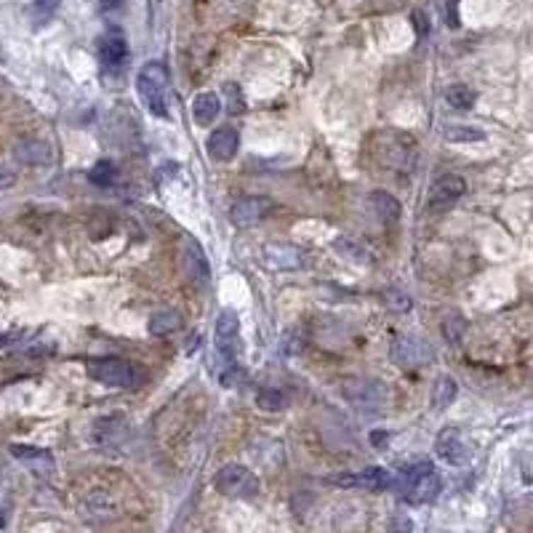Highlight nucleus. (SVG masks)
Returning a JSON list of instances; mask_svg holds the SVG:
<instances>
[{
  "instance_id": "2eb2a0df",
  "label": "nucleus",
  "mask_w": 533,
  "mask_h": 533,
  "mask_svg": "<svg viewBox=\"0 0 533 533\" xmlns=\"http://www.w3.org/2000/svg\"><path fill=\"white\" fill-rule=\"evenodd\" d=\"M219 112H222V99L216 94H211V91L198 94L192 99V118H195L198 125H211L219 118Z\"/></svg>"
},
{
  "instance_id": "2f4dec72",
  "label": "nucleus",
  "mask_w": 533,
  "mask_h": 533,
  "mask_svg": "<svg viewBox=\"0 0 533 533\" xmlns=\"http://www.w3.org/2000/svg\"><path fill=\"white\" fill-rule=\"evenodd\" d=\"M27 333L24 331H6V333H0V349H6V347H11L16 344V342H22Z\"/></svg>"
},
{
  "instance_id": "0eeeda50",
  "label": "nucleus",
  "mask_w": 533,
  "mask_h": 533,
  "mask_svg": "<svg viewBox=\"0 0 533 533\" xmlns=\"http://www.w3.org/2000/svg\"><path fill=\"white\" fill-rule=\"evenodd\" d=\"M466 192V184L461 176L456 174H445L430 187V200H427V211H445L451 208L456 200H461Z\"/></svg>"
},
{
  "instance_id": "a878e982",
  "label": "nucleus",
  "mask_w": 533,
  "mask_h": 533,
  "mask_svg": "<svg viewBox=\"0 0 533 533\" xmlns=\"http://www.w3.org/2000/svg\"><path fill=\"white\" fill-rule=\"evenodd\" d=\"M445 139L448 142H464V145H469V142H483L486 133L480 131V128H475V125H451L448 133H445Z\"/></svg>"
},
{
  "instance_id": "9b49d317",
  "label": "nucleus",
  "mask_w": 533,
  "mask_h": 533,
  "mask_svg": "<svg viewBox=\"0 0 533 533\" xmlns=\"http://www.w3.org/2000/svg\"><path fill=\"white\" fill-rule=\"evenodd\" d=\"M11 456L16 459V461L27 464L33 472H38V475H51V472L56 469V461H54V456H51V451L38 448V445L16 443V445H11Z\"/></svg>"
},
{
  "instance_id": "ddd939ff",
  "label": "nucleus",
  "mask_w": 533,
  "mask_h": 533,
  "mask_svg": "<svg viewBox=\"0 0 533 533\" xmlns=\"http://www.w3.org/2000/svg\"><path fill=\"white\" fill-rule=\"evenodd\" d=\"M344 392L352 403H357V405H368V408H374V405H378V403L384 400V389H381V384L368 381V378H349V381L344 384Z\"/></svg>"
},
{
  "instance_id": "393cba45",
  "label": "nucleus",
  "mask_w": 533,
  "mask_h": 533,
  "mask_svg": "<svg viewBox=\"0 0 533 533\" xmlns=\"http://www.w3.org/2000/svg\"><path fill=\"white\" fill-rule=\"evenodd\" d=\"M256 405L262 408V411H283L286 408V395L280 392V389H262L259 395H256Z\"/></svg>"
},
{
  "instance_id": "423d86ee",
  "label": "nucleus",
  "mask_w": 533,
  "mask_h": 533,
  "mask_svg": "<svg viewBox=\"0 0 533 533\" xmlns=\"http://www.w3.org/2000/svg\"><path fill=\"white\" fill-rule=\"evenodd\" d=\"M430 357H432V352H430V347L424 344L422 339H416L411 333L395 336V342H392V360H395L400 368L416 371V368H422Z\"/></svg>"
},
{
  "instance_id": "6e6552de",
  "label": "nucleus",
  "mask_w": 533,
  "mask_h": 533,
  "mask_svg": "<svg viewBox=\"0 0 533 533\" xmlns=\"http://www.w3.org/2000/svg\"><path fill=\"white\" fill-rule=\"evenodd\" d=\"M262 259H264V264L272 266V269L293 272V269H301V266L307 264V251H301L299 245H291V243H269V245H264Z\"/></svg>"
},
{
  "instance_id": "9d476101",
  "label": "nucleus",
  "mask_w": 533,
  "mask_h": 533,
  "mask_svg": "<svg viewBox=\"0 0 533 533\" xmlns=\"http://www.w3.org/2000/svg\"><path fill=\"white\" fill-rule=\"evenodd\" d=\"M206 147H208V155H211L213 160L227 163V160H232V157L237 155V150H240V136H237V131H235L232 125H224V128H216V131L208 136Z\"/></svg>"
},
{
  "instance_id": "c9c22d12",
  "label": "nucleus",
  "mask_w": 533,
  "mask_h": 533,
  "mask_svg": "<svg viewBox=\"0 0 533 533\" xmlns=\"http://www.w3.org/2000/svg\"><path fill=\"white\" fill-rule=\"evenodd\" d=\"M389 434H374V443H387Z\"/></svg>"
},
{
  "instance_id": "f03ea898",
  "label": "nucleus",
  "mask_w": 533,
  "mask_h": 533,
  "mask_svg": "<svg viewBox=\"0 0 533 533\" xmlns=\"http://www.w3.org/2000/svg\"><path fill=\"white\" fill-rule=\"evenodd\" d=\"M136 91L145 101V107L155 118L166 120L168 118V67L163 62H147L139 69L136 78Z\"/></svg>"
},
{
  "instance_id": "a211bd4d",
  "label": "nucleus",
  "mask_w": 533,
  "mask_h": 533,
  "mask_svg": "<svg viewBox=\"0 0 533 533\" xmlns=\"http://www.w3.org/2000/svg\"><path fill=\"white\" fill-rule=\"evenodd\" d=\"M371 208H374V213H376L384 224L400 222V213H403V208H400V203L395 200V195H389V192H384V189H376V192L371 195Z\"/></svg>"
},
{
  "instance_id": "412c9836",
  "label": "nucleus",
  "mask_w": 533,
  "mask_h": 533,
  "mask_svg": "<svg viewBox=\"0 0 533 533\" xmlns=\"http://www.w3.org/2000/svg\"><path fill=\"white\" fill-rule=\"evenodd\" d=\"M150 333L152 336H166V333H174L176 328H181V315L174 310H163V312H155L152 318H150Z\"/></svg>"
},
{
  "instance_id": "4468645a",
  "label": "nucleus",
  "mask_w": 533,
  "mask_h": 533,
  "mask_svg": "<svg viewBox=\"0 0 533 533\" xmlns=\"http://www.w3.org/2000/svg\"><path fill=\"white\" fill-rule=\"evenodd\" d=\"M13 157L24 166H45L51 160V147L38 139H19L13 145Z\"/></svg>"
},
{
  "instance_id": "cd10ccee",
  "label": "nucleus",
  "mask_w": 533,
  "mask_h": 533,
  "mask_svg": "<svg viewBox=\"0 0 533 533\" xmlns=\"http://www.w3.org/2000/svg\"><path fill=\"white\" fill-rule=\"evenodd\" d=\"M91 184H96V187H110L112 181H115V166H112L110 160H99L96 166L91 168Z\"/></svg>"
},
{
  "instance_id": "1a4fd4ad",
  "label": "nucleus",
  "mask_w": 533,
  "mask_h": 533,
  "mask_svg": "<svg viewBox=\"0 0 533 533\" xmlns=\"http://www.w3.org/2000/svg\"><path fill=\"white\" fill-rule=\"evenodd\" d=\"M434 451H437V456L443 459L445 464L451 466H461L469 461V448H466L464 437H461V432L456 427H445L443 432L437 434Z\"/></svg>"
},
{
  "instance_id": "c85d7f7f",
  "label": "nucleus",
  "mask_w": 533,
  "mask_h": 533,
  "mask_svg": "<svg viewBox=\"0 0 533 533\" xmlns=\"http://www.w3.org/2000/svg\"><path fill=\"white\" fill-rule=\"evenodd\" d=\"M384 304H387L389 310H395V312H408L413 307L411 296H408V293H403V291H398V288L384 291Z\"/></svg>"
},
{
  "instance_id": "f257e3e1",
  "label": "nucleus",
  "mask_w": 533,
  "mask_h": 533,
  "mask_svg": "<svg viewBox=\"0 0 533 533\" xmlns=\"http://www.w3.org/2000/svg\"><path fill=\"white\" fill-rule=\"evenodd\" d=\"M392 488L398 490V496L408 504H427L434 501L443 488V480L437 475L432 461L419 459L413 464L403 466L398 475L392 478Z\"/></svg>"
},
{
  "instance_id": "f3484780",
  "label": "nucleus",
  "mask_w": 533,
  "mask_h": 533,
  "mask_svg": "<svg viewBox=\"0 0 533 533\" xmlns=\"http://www.w3.org/2000/svg\"><path fill=\"white\" fill-rule=\"evenodd\" d=\"M184 266H187V275L192 278V283L208 286L211 269H208V262H206V256H203L198 243H187V251H184Z\"/></svg>"
},
{
  "instance_id": "b1692460",
  "label": "nucleus",
  "mask_w": 533,
  "mask_h": 533,
  "mask_svg": "<svg viewBox=\"0 0 533 533\" xmlns=\"http://www.w3.org/2000/svg\"><path fill=\"white\" fill-rule=\"evenodd\" d=\"M333 251L339 256H344V259H349L352 264H368V262H371V254H368L366 248H360L357 243H352L349 237H339V240L333 243Z\"/></svg>"
},
{
  "instance_id": "20e7f679",
  "label": "nucleus",
  "mask_w": 533,
  "mask_h": 533,
  "mask_svg": "<svg viewBox=\"0 0 533 533\" xmlns=\"http://www.w3.org/2000/svg\"><path fill=\"white\" fill-rule=\"evenodd\" d=\"M216 488L232 499H256L259 496V480L243 464H227L216 472Z\"/></svg>"
},
{
  "instance_id": "dca6fc26",
  "label": "nucleus",
  "mask_w": 533,
  "mask_h": 533,
  "mask_svg": "<svg viewBox=\"0 0 533 533\" xmlns=\"http://www.w3.org/2000/svg\"><path fill=\"white\" fill-rule=\"evenodd\" d=\"M128 56V45L123 40L120 33H110L99 40V59L104 67H118L125 62Z\"/></svg>"
},
{
  "instance_id": "bb28decb",
  "label": "nucleus",
  "mask_w": 533,
  "mask_h": 533,
  "mask_svg": "<svg viewBox=\"0 0 533 533\" xmlns=\"http://www.w3.org/2000/svg\"><path fill=\"white\" fill-rule=\"evenodd\" d=\"M466 331V320L461 318V315H445V320H443V336H445V342H451V344H456L461 336H464Z\"/></svg>"
},
{
  "instance_id": "f704fd0d",
  "label": "nucleus",
  "mask_w": 533,
  "mask_h": 533,
  "mask_svg": "<svg viewBox=\"0 0 533 533\" xmlns=\"http://www.w3.org/2000/svg\"><path fill=\"white\" fill-rule=\"evenodd\" d=\"M120 3H123V0H101V11H104V13L115 11V9H120Z\"/></svg>"
},
{
  "instance_id": "7c9ffc66",
  "label": "nucleus",
  "mask_w": 533,
  "mask_h": 533,
  "mask_svg": "<svg viewBox=\"0 0 533 533\" xmlns=\"http://www.w3.org/2000/svg\"><path fill=\"white\" fill-rule=\"evenodd\" d=\"M245 381V371L240 366H235V363H227V371L222 374V384L224 387H237V384H243Z\"/></svg>"
},
{
  "instance_id": "7ed1b4c3",
  "label": "nucleus",
  "mask_w": 533,
  "mask_h": 533,
  "mask_svg": "<svg viewBox=\"0 0 533 533\" xmlns=\"http://www.w3.org/2000/svg\"><path fill=\"white\" fill-rule=\"evenodd\" d=\"M89 376L96 378L104 387H118V389H133L142 384V374L139 368L125 363L120 357H99L89 363Z\"/></svg>"
},
{
  "instance_id": "f8f14e48",
  "label": "nucleus",
  "mask_w": 533,
  "mask_h": 533,
  "mask_svg": "<svg viewBox=\"0 0 533 533\" xmlns=\"http://www.w3.org/2000/svg\"><path fill=\"white\" fill-rule=\"evenodd\" d=\"M237 331H240V320L232 310H224L216 320V347L224 355L227 363H232L235 357V342H237Z\"/></svg>"
},
{
  "instance_id": "6ab92c4d",
  "label": "nucleus",
  "mask_w": 533,
  "mask_h": 533,
  "mask_svg": "<svg viewBox=\"0 0 533 533\" xmlns=\"http://www.w3.org/2000/svg\"><path fill=\"white\" fill-rule=\"evenodd\" d=\"M456 395H459V384H456L451 376H440L434 381V389H432V405L437 411H445V408H451V403L456 400Z\"/></svg>"
},
{
  "instance_id": "72a5a7b5",
  "label": "nucleus",
  "mask_w": 533,
  "mask_h": 533,
  "mask_svg": "<svg viewBox=\"0 0 533 533\" xmlns=\"http://www.w3.org/2000/svg\"><path fill=\"white\" fill-rule=\"evenodd\" d=\"M413 22H416V30H419V35L427 33V22H424V13L422 11H413Z\"/></svg>"
},
{
  "instance_id": "5701e85b",
  "label": "nucleus",
  "mask_w": 533,
  "mask_h": 533,
  "mask_svg": "<svg viewBox=\"0 0 533 533\" xmlns=\"http://www.w3.org/2000/svg\"><path fill=\"white\" fill-rule=\"evenodd\" d=\"M56 11H59V0H33L30 9H27V13H30V19H33L35 27L48 24L51 19H54Z\"/></svg>"
},
{
  "instance_id": "4be33fe9",
  "label": "nucleus",
  "mask_w": 533,
  "mask_h": 533,
  "mask_svg": "<svg viewBox=\"0 0 533 533\" xmlns=\"http://www.w3.org/2000/svg\"><path fill=\"white\" fill-rule=\"evenodd\" d=\"M355 486H366L371 490H384L392 486V475L387 469H381V466H368V469L355 475Z\"/></svg>"
},
{
  "instance_id": "473e14b6",
  "label": "nucleus",
  "mask_w": 533,
  "mask_h": 533,
  "mask_svg": "<svg viewBox=\"0 0 533 533\" xmlns=\"http://www.w3.org/2000/svg\"><path fill=\"white\" fill-rule=\"evenodd\" d=\"M16 184V174H13L11 168L0 166V189H9Z\"/></svg>"
},
{
  "instance_id": "aec40b11",
  "label": "nucleus",
  "mask_w": 533,
  "mask_h": 533,
  "mask_svg": "<svg viewBox=\"0 0 533 533\" xmlns=\"http://www.w3.org/2000/svg\"><path fill=\"white\" fill-rule=\"evenodd\" d=\"M445 101L454 107V110H472L475 107V101H478V94L469 89V86H464V83H454V86H448V91H445Z\"/></svg>"
},
{
  "instance_id": "39448f33",
  "label": "nucleus",
  "mask_w": 533,
  "mask_h": 533,
  "mask_svg": "<svg viewBox=\"0 0 533 533\" xmlns=\"http://www.w3.org/2000/svg\"><path fill=\"white\" fill-rule=\"evenodd\" d=\"M275 211V200L266 195H251V198H240L230 208V219L235 227H254V224L264 222L269 213Z\"/></svg>"
},
{
  "instance_id": "c756f323",
  "label": "nucleus",
  "mask_w": 533,
  "mask_h": 533,
  "mask_svg": "<svg viewBox=\"0 0 533 533\" xmlns=\"http://www.w3.org/2000/svg\"><path fill=\"white\" fill-rule=\"evenodd\" d=\"M224 94H227V107H230L232 115L245 112V96H243V91H240V86L227 83V86H224Z\"/></svg>"
}]
</instances>
